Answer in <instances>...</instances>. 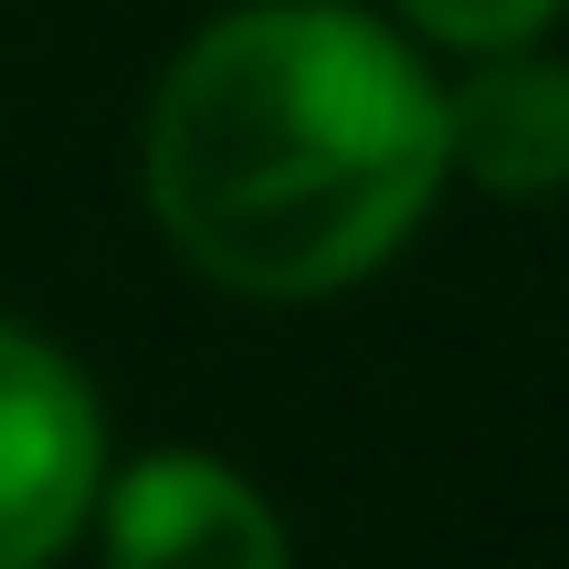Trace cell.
Returning <instances> with one entry per match:
<instances>
[{
  "label": "cell",
  "instance_id": "1",
  "mask_svg": "<svg viewBox=\"0 0 569 569\" xmlns=\"http://www.w3.org/2000/svg\"><path fill=\"white\" fill-rule=\"evenodd\" d=\"M443 180V84L338 0L222 11L148 96V211L232 296L359 284Z\"/></svg>",
  "mask_w": 569,
  "mask_h": 569
},
{
  "label": "cell",
  "instance_id": "2",
  "mask_svg": "<svg viewBox=\"0 0 569 569\" xmlns=\"http://www.w3.org/2000/svg\"><path fill=\"white\" fill-rule=\"evenodd\" d=\"M106 496V422L63 348L0 317V569H42Z\"/></svg>",
  "mask_w": 569,
  "mask_h": 569
},
{
  "label": "cell",
  "instance_id": "3",
  "mask_svg": "<svg viewBox=\"0 0 569 569\" xmlns=\"http://www.w3.org/2000/svg\"><path fill=\"white\" fill-rule=\"evenodd\" d=\"M96 507H106V569H296L274 507L211 453H148Z\"/></svg>",
  "mask_w": 569,
  "mask_h": 569
},
{
  "label": "cell",
  "instance_id": "4",
  "mask_svg": "<svg viewBox=\"0 0 569 569\" xmlns=\"http://www.w3.org/2000/svg\"><path fill=\"white\" fill-rule=\"evenodd\" d=\"M443 169H465L496 201H559L569 190V63L549 53H486L443 96Z\"/></svg>",
  "mask_w": 569,
  "mask_h": 569
},
{
  "label": "cell",
  "instance_id": "5",
  "mask_svg": "<svg viewBox=\"0 0 569 569\" xmlns=\"http://www.w3.org/2000/svg\"><path fill=\"white\" fill-rule=\"evenodd\" d=\"M411 21H422L432 42H453V53H517V42H538L569 0H401Z\"/></svg>",
  "mask_w": 569,
  "mask_h": 569
}]
</instances>
